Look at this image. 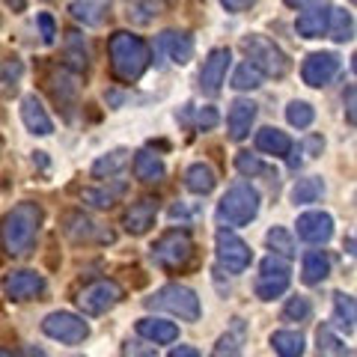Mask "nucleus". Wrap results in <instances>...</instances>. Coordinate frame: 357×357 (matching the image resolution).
<instances>
[{
	"label": "nucleus",
	"mask_w": 357,
	"mask_h": 357,
	"mask_svg": "<svg viewBox=\"0 0 357 357\" xmlns=\"http://www.w3.org/2000/svg\"><path fill=\"white\" fill-rule=\"evenodd\" d=\"M42 206L39 203H24L13 206V211L3 218V227H0V244L9 256H27L36 248L39 229H42Z\"/></svg>",
	"instance_id": "obj_1"
},
{
	"label": "nucleus",
	"mask_w": 357,
	"mask_h": 357,
	"mask_svg": "<svg viewBox=\"0 0 357 357\" xmlns=\"http://www.w3.org/2000/svg\"><path fill=\"white\" fill-rule=\"evenodd\" d=\"M107 54H110V72H114V77L122 84L140 81L152 60L146 39L137 36V33H128V30H116L114 36H110Z\"/></svg>",
	"instance_id": "obj_2"
},
{
	"label": "nucleus",
	"mask_w": 357,
	"mask_h": 357,
	"mask_svg": "<svg viewBox=\"0 0 357 357\" xmlns=\"http://www.w3.org/2000/svg\"><path fill=\"white\" fill-rule=\"evenodd\" d=\"M241 48H244V54H248V63L262 77H283L289 72L286 51L274 39L262 36V33H250V36H244L241 39Z\"/></svg>",
	"instance_id": "obj_3"
},
{
	"label": "nucleus",
	"mask_w": 357,
	"mask_h": 357,
	"mask_svg": "<svg viewBox=\"0 0 357 357\" xmlns=\"http://www.w3.org/2000/svg\"><path fill=\"white\" fill-rule=\"evenodd\" d=\"M259 203H262L259 191L253 185L248 182L232 185L218 203V220L223 227H244V223H250L259 215Z\"/></svg>",
	"instance_id": "obj_4"
},
{
	"label": "nucleus",
	"mask_w": 357,
	"mask_h": 357,
	"mask_svg": "<svg viewBox=\"0 0 357 357\" xmlns=\"http://www.w3.org/2000/svg\"><path fill=\"white\" fill-rule=\"evenodd\" d=\"M146 307L167 310V312H173V316H178L182 321H197L199 312H203L197 292H194V289H188V286H182V283L161 286L152 298H146Z\"/></svg>",
	"instance_id": "obj_5"
},
{
	"label": "nucleus",
	"mask_w": 357,
	"mask_h": 357,
	"mask_svg": "<svg viewBox=\"0 0 357 357\" xmlns=\"http://www.w3.org/2000/svg\"><path fill=\"white\" fill-rule=\"evenodd\" d=\"M194 256V241L185 229H170L152 244V262L167 271H176V268H185Z\"/></svg>",
	"instance_id": "obj_6"
},
{
	"label": "nucleus",
	"mask_w": 357,
	"mask_h": 357,
	"mask_svg": "<svg viewBox=\"0 0 357 357\" xmlns=\"http://www.w3.org/2000/svg\"><path fill=\"white\" fill-rule=\"evenodd\" d=\"M122 298H126V292H122V286L116 280H96L86 289H81L77 307H81L86 316H102V312L114 310Z\"/></svg>",
	"instance_id": "obj_7"
},
{
	"label": "nucleus",
	"mask_w": 357,
	"mask_h": 357,
	"mask_svg": "<svg viewBox=\"0 0 357 357\" xmlns=\"http://www.w3.org/2000/svg\"><path fill=\"white\" fill-rule=\"evenodd\" d=\"M42 333H45V337H51V340H57V342L77 345V342H84L89 337V325H86L81 316H75V312L60 310V312H51V316H45Z\"/></svg>",
	"instance_id": "obj_8"
},
{
	"label": "nucleus",
	"mask_w": 357,
	"mask_h": 357,
	"mask_svg": "<svg viewBox=\"0 0 357 357\" xmlns=\"http://www.w3.org/2000/svg\"><path fill=\"white\" fill-rule=\"evenodd\" d=\"M218 262L227 268L229 274H244L253 262V250L248 241H241L236 232L223 227L218 232Z\"/></svg>",
	"instance_id": "obj_9"
},
{
	"label": "nucleus",
	"mask_w": 357,
	"mask_h": 357,
	"mask_svg": "<svg viewBox=\"0 0 357 357\" xmlns=\"http://www.w3.org/2000/svg\"><path fill=\"white\" fill-rule=\"evenodd\" d=\"M337 72H340V57L333 51H312L304 60V66H301V77L312 89L328 86L337 77Z\"/></svg>",
	"instance_id": "obj_10"
},
{
	"label": "nucleus",
	"mask_w": 357,
	"mask_h": 357,
	"mask_svg": "<svg viewBox=\"0 0 357 357\" xmlns=\"http://www.w3.org/2000/svg\"><path fill=\"white\" fill-rule=\"evenodd\" d=\"M229 63H232V54L229 48H211L208 57L203 60V69H199V89L206 96H218L223 81H227V72H229Z\"/></svg>",
	"instance_id": "obj_11"
},
{
	"label": "nucleus",
	"mask_w": 357,
	"mask_h": 357,
	"mask_svg": "<svg viewBox=\"0 0 357 357\" xmlns=\"http://www.w3.org/2000/svg\"><path fill=\"white\" fill-rule=\"evenodd\" d=\"M298 238L307 244H328L333 236V218L328 211H304L298 215Z\"/></svg>",
	"instance_id": "obj_12"
},
{
	"label": "nucleus",
	"mask_w": 357,
	"mask_h": 357,
	"mask_svg": "<svg viewBox=\"0 0 357 357\" xmlns=\"http://www.w3.org/2000/svg\"><path fill=\"white\" fill-rule=\"evenodd\" d=\"M3 292L9 301H30L45 292V277L21 268V271H13L3 277Z\"/></svg>",
	"instance_id": "obj_13"
},
{
	"label": "nucleus",
	"mask_w": 357,
	"mask_h": 357,
	"mask_svg": "<svg viewBox=\"0 0 357 357\" xmlns=\"http://www.w3.org/2000/svg\"><path fill=\"white\" fill-rule=\"evenodd\" d=\"M155 218H158V199L143 197V199H137V203L128 206L126 218H122V227H126L128 236H146V232L152 229Z\"/></svg>",
	"instance_id": "obj_14"
},
{
	"label": "nucleus",
	"mask_w": 357,
	"mask_h": 357,
	"mask_svg": "<svg viewBox=\"0 0 357 357\" xmlns=\"http://www.w3.org/2000/svg\"><path fill=\"white\" fill-rule=\"evenodd\" d=\"M331 9H333V6H331V3H325V0H319V3L307 6L304 13L298 15V21H295L298 36H304V39H319V36H325V33H328Z\"/></svg>",
	"instance_id": "obj_15"
},
{
	"label": "nucleus",
	"mask_w": 357,
	"mask_h": 357,
	"mask_svg": "<svg viewBox=\"0 0 357 357\" xmlns=\"http://www.w3.org/2000/svg\"><path fill=\"white\" fill-rule=\"evenodd\" d=\"M256 122V102L250 98H236V102L229 105V114H227V131L232 140H244L250 134Z\"/></svg>",
	"instance_id": "obj_16"
},
{
	"label": "nucleus",
	"mask_w": 357,
	"mask_h": 357,
	"mask_svg": "<svg viewBox=\"0 0 357 357\" xmlns=\"http://www.w3.org/2000/svg\"><path fill=\"white\" fill-rule=\"evenodd\" d=\"M21 122H24V128L30 134H39V137H48V134H54V122H51L48 110H45V105L39 102L36 96H24V98H21Z\"/></svg>",
	"instance_id": "obj_17"
},
{
	"label": "nucleus",
	"mask_w": 357,
	"mask_h": 357,
	"mask_svg": "<svg viewBox=\"0 0 357 357\" xmlns=\"http://www.w3.org/2000/svg\"><path fill=\"white\" fill-rule=\"evenodd\" d=\"M51 93H54V102L63 107L66 119L75 116V107H77V84H75V75L69 69H60L51 75Z\"/></svg>",
	"instance_id": "obj_18"
},
{
	"label": "nucleus",
	"mask_w": 357,
	"mask_h": 357,
	"mask_svg": "<svg viewBox=\"0 0 357 357\" xmlns=\"http://www.w3.org/2000/svg\"><path fill=\"white\" fill-rule=\"evenodd\" d=\"M158 48H161L176 66L191 63V57H194V39L188 36V33H178V30H164L161 36H158Z\"/></svg>",
	"instance_id": "obj_19"
},
{
	"label": "nucleus",
	"mask_w": 357,
	"mask_h": 357,
	"mask_svg": "<svg viewBox=\"0 0 357 357\" xmlns=\"http://www.w3.org/2000/svg\"><path fill=\"white\" fill-rule=\"evenodd\" d=\"M137 337L146 340V342H155V345H170L178 340V328L173 321H164V319H140L137 321Z\"/></svg>",
	"instance_id": "obj_20"
},
{
	"label": "nucleus",
	"mask_w": 357,
	"mask_h": 357,
	"mask_svg": "<svg viewBox=\"0 0 357 357\" xmlns=\"http://www.w3.org/2000/svg\"><path fill=\"white\" fill-rule=\"evenodd\" d=\"M256 149L265 152V155H274V158H286V155L292 152V140H289L286 131L265 126V128L256 131Z\"/></svg>",
	"instance_id": "obj_21"
},
{
	"label": "nucleus",
	"mask_w": 357,
	"mask_h": 357,
	"mask_svg": "<svg viewBox=\"0 0 357 357\" xmlns=\"http://www.w3.org/2000/svg\"><path fill=\"white\" fill-rule=\"evenodd\" d=\"M134 176L140 178L143 185H155V182H161L164 173H167V167L164 161L155 155L152 149H140V152H134Z\"/></svg>",
	"instance_id": "obj_22"
},
{
	"label": "nucleus",
	"mask_w": 357,
	"mask_h": 357,
	"mask_svg": "<svg viewBox=\"0 0 357 357\" xmlns=\"http://www.w3.org/2000/svg\"><path fill=\"white\" fill-rule=\"evenodd\" d=\"M215 185H218V176H215V170H211V164H206V161H197L185 170V188L191 194L206 197V194L215 191Z\"/></svg>",
	"instance_id": "obj_23"
},
{
	"label": "nucleus",
	"mask_w": 357,
	"mask_h": 357,
	"mask_svg": "<svg viewBox=\"0 0 357 357\" xmlns=\"http://www.w3.org/2000/svg\"><path fill=\"white\" fill-rule=\"evenodd\" d=\"M107 9H110L107 0H75V3H69L72 18L84 21L86 27H98V24H102V21L107 18Z\"/></svg>",
	"instance_id": "obj_24"
},
{
	"label": "nucleus",
	"mask_w": 357,
	"mask_h": 357,
	"mask_svg": "<svg viewBox=\"0 0 357 357\" xmlns=\"http://www.w3.org/2000/svg\"><path fill=\"white\" fill-rule=\"evenodd\" d=\"M244 340H248V325H244L241 319H232V328L218 340L215 354H211V357H238Z\"/></svg>",
	"instance_id": "obj_25"
},
{
	"label": "nucleus",
	"mask_w": 357,
	"mask_h": 357,
	"mask_svg": "<svg viewBox=\"0 0 357 357\" xmlns=\"http://www.w3.org/2000/svg\"><path fill=\"white\" fill-rule=\"evenodd\" d=\"M331 274V259L325 250H310L304 256V265H301V280H304L307 286H316L321 283L325 277Z\"/></svg>",
	"instance_id": "obj_26"
},
{
	"label": "nucleus",
	"mask_w": 357,
	"mask_h": 357,
	"mask_svg": "<svg viewBox=\"0 0 357 357\" xmlns=\"http://www.w3.org/2000/svg\"><path fill=\"white\" fill-rule=\"evenodd\" d=\"M328 36L333 42H351L354 39V15H351V9H345V6H337V9H331V18H328Z\"/></svg>",
	"instance_id": "obj_27"
},
{
	"label": "nucleus",
	"mask_w": 357,
	"mask_h": 357,
	"mask_svg": "<svg viewBox=\"0 0 357 357\" xmlns=\"http://www.w3.org/2000/svg\"><path fill=\"white\" fill-rule=\"evenodd\" d=\"M321 194H325V182H321L319 176L298 178L295 188H292V203H295V206H310V203H319Z\"/></svg>",
	"instance_id": "obj_28"
},
{
	"label": "nucleus",
	"mask_w": 357,
	"mask_h": 357,
	"mask_svg": "<svg viewBox=\"0 0 357 357\" xmlns=\"http://www.w3.org/2000/svg\"><path fill=\"white\" fill-rule=\"evenodd\" d=\"M289 283H292V274H259V280H256V298L259 301H274L280 298Z\"/></svg>",
	"instance_id": "obj_29"
},
{
	"label": "nucleus",
	"mask_w": 357,
	"mask_h": 357,
	"mask_svg": "<svg viewBox=\"0 0 357 357\" xmlns=\"http://www.w3.org/2000/svg\"><path fill=\"white\" fill-rule=\"evenodd\" d=\"M126 164H128V152L126 149H114V152L102 155V158L93 164V176L96 178H116L122 170H126Z\"/></svg>",
	"instance_id": "obj_30"
},
{
	"label": "nucleus",
	"mask_w": 357,
	"mask_h": 357,
	"mask_svg": "<svg viewBox=\"0 0 357 357\" xmlns=\"http://www.w3.org/2000/svg\"><path fill=\"white\" fill-rule=\"evenodd\" d=\"M63 229H66V236H69L72 241H93L98 223H93L86 215H81V211H72V215H66Z\"/></svg>",
	"instance_id": "obj_31"
},
{
	"label": "nucleus",
	"mask_w": 357,
	"mask_h": 357,
	"mask_svg": "<svg viewBox=\"0 0 357 357\" xmlns=\"http://www.w3.org/2000/svg\"><path fill=\"white\" fill-rule=\"evenodd\" d=\"M21 75H24V63L18 57H6L0 60V96H13L18 84H21Z\"/></svg>",
	"instance_id": "obj_32"
},
{
	"label": "nucleus",
	"mask_w": 357,
	"mask_h": 357,
	"mask_svg": "<svg viewBox=\"0 0 357 357\" xmlns=\"http://www.w3.org/2000/svg\"><path fill=\"white\" fill-rule=\"evenodd\" d=\"M271 345L280 357H301L304 354V337L298 331H274Z\"/></svg>",
	"instance_id": "obj_33"
},
{
	"label": "nucleus",
	"mask_w": 357,
	"mask_h": 357,
	"mask_svg": "<svg viewBox=\"0 0 357 357\" xmlns=\"http://www.w3.org/2000/svg\"><path fill=\"white\" fill-rule=\"evenodd\" d=\"M265 241H268V248L274 250V256H280V259H292L295 256V238H292V232H289L286 227H271L268 229V236H265Z\"/></svg>",
	"instance_id": "obj_34"
},
{
	"label": "nucleus",
	"mask_w": 357,
	"mask_h": 357,
	"mask_svg": "<svg viewBox=\"0 0 357 357\" xmlns=\"http://www.w3.org/2000/svg\"><path fill=\"white\" fill-rule=\"evenodd\" d=\"M333 321H337L340 331L354 333V298L351 295H345V292L333 295Z\"/></svg>",
	"instance_id": "obj_35"
},
{
	"label": "nucleus",
	"mask_w": 357,
	"mask_h": 357,
	"mask_svg": "<svg viewBox=\"0 0 357 357\" xmlns=\"http://www.w3.org/2000/svg\"><path fill=\"white\" fill-rule=\"evenodd\" d=\"M122 191H126L122 185H114V188H86V191L81 194V199H84V203H89L93 208H110L122 197Z\"/></svg>",
	"instance_id": "obj_36"
},
{
	"label": "nucleus",
	"mask_w": 357,
	"mask_h": 357,
	"mask_svg": "<svg viewBox=\"0 0 357 357\" xmlns=\"http://www.w3.org/2000/svg\"><path fill=\"white\" fill-rule=\"evenodd\" d=\"M66 60H69L72 72H86V66H89L86 45H84V39L77 36V33H69V39H66Z\"/></svg>",
	"instance_id": "obj_37"
},
{
	"label": "nucleus",
	"mask_w": 357,
	"mask_h": 357,
	"mask_svg": "<svg viewBox=\"0 0 357 357\" xmlns=\"http://www.w3.org/2000/svg\"><path fill=\"white\" fill-rule=\"evenodd\" d=\"M316 357H342V342L328 325L316 331Z\"/></svg>",
	"instance_id": "obj_38"
},
{
	"label": "nucleus",
	"mask_w": 357,
	"mask_h": 357,
	"mask_svg": "<svg viewBox=\"0 0 357 357\" xmlns=\"http://www.w3.org/2000/svg\"><path fill=\"white\" fill-rule=\"evenodd\" d=\"M262 81H265V77L256 72L250 63H241L238 69L232 72V84H229V86H232V89H238V93H248V89H259Z\"/></svg>",
	"instance_id": "obj_39"
},
{
	"label": "nucleus",
	"mask_w": 357,
	"mask_h": 357,
	"mask_svg": "<svg viewBox=\"0 0 357 357\" xmlns=\"http://www.w3.org/2000/svg\"><path fill=\"white\" fill-rule=\"evenodd\" d=\"M286 119H289V126L292 128H310L312 126V119H316V110H312L310 102H289L286 107Z\"/></svg>",
	"instance_id": "obj_40"
},
{
	"label": "nucleus",
	"mask_w": 357,
	"mask_h": 357,
	"mask_svg": "<svg viewBox=\"0 0 357 357\" xmlns=\"http://www.w3.org/2000/svg\"><path fill=\"white\" fill-rule=\"evenodd\" d=\"M310 316H312L310 298L295 295V298H289V301H286V307H283V319H286V321H307Z\"/></svg>",
	"instance_id": "obj_41"
},
{
	"label": "nucleus",
	"mask_w": 357,
	"mask_h": 357,
	"mask_svg": "<svg viewBox=\"0 0 357 357\" xmlns=\"http://www.w3.org/2000/svg\"><path fill=\"white\" fill-rule=\"evenodd\" d=\"M236 170L241 173V176H262V173H268V167L259 161V155H250V152H238L236 155Z\"/></svg>",
	"instance_id": "obj_42"
},
{
	"label": "nucleus",
	"mask_w": 357,
	"mask_h": 357,
	"mask_svg": "<svg viewBox=\"0 0 357 357\" xmlns=\"http://www.w3.org/2000/svg\"><path fill=\"white\" fill-rule=\"evenodd\" d=\"M259 274H292V268H289L286 259H280V256H265L262 265H259Z\"/></svg>",
	"instance_id": "obj_43"
},
{
	"label": "nucleus",
	"mask_w": 357,
	"mask_h": 357,
	"mask_svg": "<svg viewBox=\"0 0 357 357\" xmlns=\"http://www.w3.org/2000/svg\"><path fill=\"white\" fill-rule=\"evenodd\" d=\"M158 15V3L155 0H149V3H140V6H134L131 13H128V18H134L137 24H149V21Z\"/></svg>",
	"instance_id": "obj_44"
},
{
	"label": "nucleus",
	"mask_w": 357,
	"mask_h": 357,
	"mask_svg": "<svg viewBox=\"0 0 357 357\" xmlns=\"http://www.w3.org/2000/svg\"><path fill=\"white\" fill-rule=\"evenodd\" d=\"M39 30H42V42L45 45H54L57 42V24H54V18L48 13H39Z\"/></svg>",
	"instance_id": "obj_45"
},
{
	"label": "nucleus",
	"mask_w": 357,
	"mask_h": 357,
	"mask_svg": "<svg viewBox=\"0 0 357 357\" xmlns=\"http://www.w3.org/2000/svg\"><path fill=\"white\" fill-rule=\"evenodd\" d=\"M218 126V110L215 107H203L197 114V128L199 131H208V128H215Z\"/></svg>",
	"instance_id": "obj_46"
},
{
	"label": "nucleus",
	"mask_w": 357,
	"mask_h": 357,
	"mask_svg": "<svg viewBox=\"0 0 357 357\" xmlns=\"http://www.w3.org/2000/svg\"><path fill=\"white\" fill-rule=\"evenodd\" d=\"M126 357H158V354H155V349H149V345H143V342H128Z\"/></svg>",
	"instance_id": "obj_47"
},
{
	"label": "nucleus",
	"mask_w": 357,
	"mask_h": 357,
	"mask_svg": "<svg viewBox=\"0 0 357 357\" xmlns=\"http://www.w3.org/2000/svg\"><path fill=\"white\" fill-rule=\"evenodd\" d=\"M256 0H220V6L227 9V13H244V9H250Z\"/></svg>",
	"instance_id": "obj_48"
},
{
	"label": "nucleus",
	"mask_w": 357,
	"mask_h": 357,
	"mask_svg": "<svg viewBox=\"0 0 357 357\" xmlns=\"http://www.w3.org/2000/svg\"><path fill=\"white\" fill-rule=\"evenodd\" d=\"M170 357H203L197 349H191V345H178V349L170 351Z\"/></svg>",
	"instance_id": "obj_49"
},
{
	"label": "nucleus",
	"mask_w": 357,
	"mask_h": 357,
	"mask_svg": "<svg viewBox=\"0 0 357 357\" xmlns=\"http://www.w3.org/2000/svg\"><path fill=\"white\" fill-rule=\"evenodd\" d=\"M286 6H292V9H307V6H312V3H319V0H283Z\"/></svg>",
	"instance_id": "obj_50"
},
{
	"label": "nucleus",
	"mask_w": 357,
	"mask_h": 357,
	"mask_svg": "<svg viewBox=\"0 0 357 357\" xmlns=\"http://www.w3.org/2000/svg\"><path fill=\"white\" fill-rule=\"evenodd\" d=\"M307 152H310V158H316V152H321V137L307 140Z\"/></svg>",
	"instance_id": "obj_51"
},
{
	"label": "nucleus",
	"mask_w": 357,
	"mask_h": 357,
	"mask_svg": "<svg viewBox=\"0 0 357 357\" xmlns=\"http://www.w3.org/2000/svg\"><path fill=\"white\" fill-rule=\"evenodd\" d=\"M349 126H354V86H349Z\"/></svg>",
	"instance_id": "obj_52"
},
{
	"label": "nucleus",
	"mask_w": 357,
	"mask_h": 357,
	"mask_svg": "<svg viewBox=\"0 0 357 357\" xmlns=\"http://www.w3.org/2000/svg\"><path fill=\"white\" fill-rule=\"evenodd\" d=\"M3 3L9 9H15V13H24V6H27V0H3Z\"/></svg>",
	"instance_id": "obj_53"
},
{
	"label": "nucleus",
	"mask_w": 357,
	"mask_h": 357,
	"mask_svg": "<svg viewBox=\"0 0 357 357\" xmlns=\"http://www.w3.org/2000/svg\"><path fill=\"white\" fill-rule=\"evenodd\" d=\"M0 357H18V354H13L9 349H0Z\"/></svg>",
	"instance_id": "obj_54"
}]
</instances>
